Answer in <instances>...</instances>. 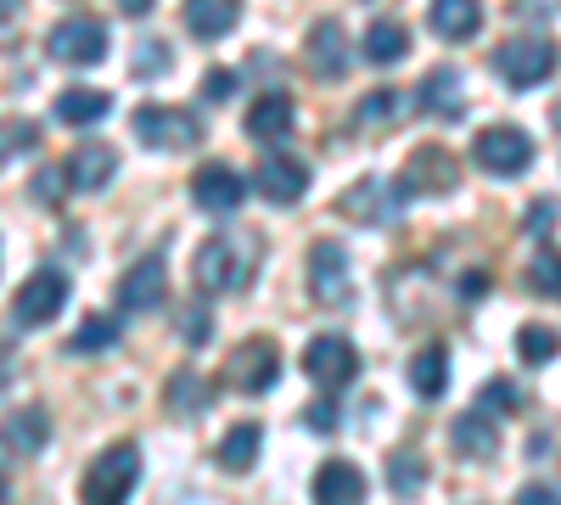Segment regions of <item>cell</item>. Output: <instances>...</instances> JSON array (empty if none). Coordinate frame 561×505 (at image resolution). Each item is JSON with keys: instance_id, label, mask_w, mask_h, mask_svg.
<instances>
[{"instance_id": "obj_31", "label": "cell", "mask_w": 561, "mask_h": 505, "mask_svg": "<svg viewBox=\"0 0 561 505\" xmlns=\"http://www.w3.org/2000/svg\"><path fill=\"white\" fill-rule=\"evenodd\" d=\"M528 287L545 292V298H561V253L556 248H539L528 259Z\"/></svg>"}, {"instance_id": "obj_5", "label": "cell", "mask_w": 561, "mask_h": 505, "mask_svg": "<svg viewBox=\"0 0 561 505\" xmlns=\"http://www.w3.org/2000/svg\"><path fill=\"white\" fill-rule=\"evenodd\" d=\"M275 377H280V348L270 337H248L225 359V382L242 393H264V388H275Z\"/></svg>"}, {"instance_id": "obj_16", "label": "cell", "mask_w": 561, "mask_h": 505, "mask_svg": "<svg viewBox=\"0 0 561 505\" xmlns=\"http://www.w3.org/2000/svg\"><path fill=\"white\" fill-rule=\"evenodd\" d=\"M62 174L73 180L79 192H102V186H113V174H118V158H113V147H107V141H79V147L68 152Z\"/></svg>"}, {"instance_id": "obj_2", "label": "cell", "mask_w": 561, "mask_h": 505, "mask_svg": "<svg viewBox=\"0 0 561 505\" xmlns=\"http://www.w3.org/2000/svg\"><path fill=\"white\" fill-rule=\"evenodd\" d=\"M135 483H140V455H135V444H113L107 455H96V467L84 472L79 500H90V505L129 500V489H135Z\"/></svg>"}, {"instance_id": "obj_39", "label": "cell", "mask_w": 561, "mask_h": 505, "mask_svg": "<svg viewBox=\"0 0 561 505\" xmlns=\"http://www.w3.org/2000/svg\"><path fill=\"white\" fill-rule=\"evenodd\" d=\"M494 404L517 410V388H511V382H489V388H483V410H494Z\"/></svg>"}, {"instance_id": "obj_6", "label": "cell", "mask_w": 561, "mask_h": 505, "mask_svg": "<svg viewBox=\"0 0 561 505\" xmlns=\"http://www.w3.org/2000/svg\"><path fill=\"white\" fill-rule=\"evenodd\" d=\"M135 135H140L147 147L180 152V147L203 141V124H197V113H185V107H140V113H135Z\"/></svg>"}, {"instance_id": "obj_11", "label": "cell", "mask_w": 561, "mask_h": 505, "mask_svg": "<svg viewBox=\"0 0 561 505\" xmlns=\"http://www.w3.org/2000/svg\"><path fill=\"white\" fill-rule=\"evenodd\" d=\"M337 219H348V225L399 219V192L388 186V180H354V186L337 197Z\"/></svg>"}, {"instance_id": "obj_8", "label": "cell", "mask_w": 561, "mask_h": 505, "mask_svg": "<svg viewBox=\"0 0 561 505\" xmlns=\"http://www.w3.org/2000/svg\"><path fill=\"white\" fill-rule=\"evenodd\" d=\"M62 303H68V275L62 269H34L12 298V314L23 326H45V320H57Z\"/></svg>"}, {"instance_id": "obj_42", "label": "cell", "mask_w": 561, "mask_h": 505, "mask_svg": "<svg viewBox=\"0 0 561 505\" xmlns=\"http://www.w3.org/2000/svg\"><path fill=\"white\" fill-rule=\"evenodd\" d=\"M517 500H523V505H550V500H556V494H550V489H545V483H528V489H523V494H517Z\"/></svg>"}, {"instance_id": "obj_36", "label": "cell", "mask_w": 561, "mask_h": 505, "mask_svg": "<svg viewBox=\"0 0 561 505\" xmlns=\"http://www.w3.org/2000/svg\"><path fill=\"white\" fill-rule=\"evenodd\" d=\"M135 51H140V57H135V73H152V68L169 73V45H163V39H147V45H135Z\"/></svg>"}, {"instance_id": "obj_14", "label": "cell", "mask_w": 561, "mask_h": 505, "mask_svg": "<svg viewBox=\"0 0 561 505\" xmlns=\"http://www.w3.org/2000/svg\"><path fill=\"white\" fill-rule=\"evenodd\" d=\"M460 186V163L444 152V147H421V152H410V163H404V192H455Z\"/></svg>"}, {"instance_id": "obj_35", "label": "cell", "mask_w": 561, "mask_h": 505, "mask_svg": "<svg viewBox=\"0 0 561 505\" xmlns=\"http://www.w3.org/2000/svg\"><path fill=\"white\" fill-rule=\"evenodd\" d=\"M180 337H185V343H208V337H214V314L192 303V309L180 314Z\"/></svg>"}, {"instance_id": "obj_12", "label": "cell", "mask_w": 561, "mask_h": 505, "mask_svg": "<svg viewBox=\"0 0 561 505\" xmlns=\"http://www.w3.org/2000/svg\"><path fill=\"white\" fill-rule=\"evenodd\" d=\"M253 186H259L264 203L293 208V203L309 192V163H298V158H264L259 174H253Z\"/></svg>"}, {"instance_id": "obj_44", "label": "cell", "mask_w": 561, "mask_h": 505, "mask_svg": "<svg viewBox=\"0 0 561 505\" xmlns=\"http://www.w3.org/2000/svg\"><path fill=\"white\" fill-rule=\"evenodd\" d=\"M124 12H129V18H147V12H152V0H124Z\"/></svg>"}, {"instance_id": "obj_18", "label": "cell", "mask_w": 561, "mask_h": 505, "mask_svg": "<svg viewBox=\"0 0 561 505\" xmlns=\"http://www.w3.org/2000/svg\"><path fill=\"white\" fill-rule=\"evenodd\" d=\"M449 444H455V455H466V461H494L500 455V427L489 422V410H472V416H460L449 427Z\"/></svg>"}, {"instance_id": "obj_45", "label": "cell", "mask_w": 561, "mask_h": 505, "mask_svg": "<svg viewBox=\"0 0 561 505\" xmlns=\"http://www.w3.org/2000/svg\"><path fill=\"white\" fill-rule=\"evenodd\" d=\"M0 500H7V472H0Z\"/></svg>"}, {"instance_id": "obj_40", "label": "cell", "mask_w": 561, "mask_h": 505, "mask_svg": "<svg viewBox=\"0 0 561 505\" xmlns=\"http://www.w3.org/2000/svg\"><path fill=\"white\" fill-rule=\"evenodd\" d=\"M415 461H410V455H393V489H415Z\"/></svg>"}, {"instance_id": "obj_26", "label": "cell", "mask_w": 561, "mask_h": 505, "mask_svg": "<svg viewBox=\"0 0 561 505\" xmlns=\"http://www.w3.org/2000/svg\"><path fill=\"white\" fill-rule=\"evenodd\" d=\"M421 107L438 118H460V73L455 68H433L421 79Z\"/></svg>"}, {"instance_id": "obj_20", "label": "cell", "mask_w": 561, "mask_h": 505, "mask_svg": "<svg viewBox=\"0 0 561 505\" xmlns=\"http://www.w3.org/2000/svg\"><path fill=\"white\" fill-rule=\"evenodd\" d=\"M314 500H325V505H354V500H365V472H359L354 461H325V467L314 472Z\"/></svg>"}, {"instance_id": "obj_34", "label": "cell", "mask_w": 561, "mask_h": 505, "mask_svg": "<svg viewBox=\"0 0 561 505\" xmlns=\"http://www.w3.org/2000/svg\"><path fill=\"white\" fill-rule=\"evenodd\" d=\"M34 141H39V129L28 118H7V124H0V163H7L12 152H28Z\"/></svg>"}, {"instance_id": "obj_9", "label": "cell", "mask_w": 561, "mask_h": 505, "mask_svg": "<svg viewBox=\"0 0 561 505\" xmlns=\"http://www.w3.org/2000/svg\"><path fill=\"white\" fill-rule=\"evenodd\" d=\"M304 371H309V382H320V388H348L354 377H359V354H354V343L348 337H314L309 348H304Z\"/></svg>"}, {"instance_id": "obj_43", "label": "cell", "mask_w": 561, "mask_h": 505, "mask_svg": "<svg viewBox=\"0 0 561 505\" xmlns=\"http://www.w3.org/2000/svg\"><path fill=\"white\" fill-rule=\"evenodd\" d=\"M23 7H28V0H0V23H12Z\"/></svg>"}, {"instance_id": "obj_38", "label": "cell", "mask_w": 561, "mask_h": 505, "mask_svg": "<svg viewBox=\"0 0 561 505\" xmlns=\"http://www.w3.org/2000/svg\"><path fill=\"white\" fill-rule=\"evenodd\" d=\"M304 422H309L314 433H332V427H337V404H332V399H314V404L304 410Z\"/></svg>"}, {"instance_id": "obj_10", "label": "cell", "mask_w": 561, "mask_h": 505, "mask_svg": "<svg viewBox=\"0 0 561 505\" xmlns=\"http://www.w3.org/2000/svg\"><path fill=\"white\" fill-rule=\"evenodd\" d=\"M304 68H309L314 79H343V73H348V34H343L337 18H320V23L309 28V39H304Z\"/></svg>"}, {"instance_id": "obj_37", "label": "cell", "mask_w": 561, "mask_h": 505, "mask_svg": "<svg viewBox=\"0 0 561 505\" xmlns=\"http://www.w3.org/2000/svg\"><path fill=\"white\" fill-rule=\"evenodd\" d=\"M203 96H208V102H230V96H237V73H230V68H214V73L203 79Z\"/></svg>"}, {"instance_id": "obj_13", "label": "cell", "mask_w": 561, "mask_h": 505, "mask_svg": "<svg viewBox=\"0 0 561 505\" xmlns=\"http://www.w3.org/2000/svg\"><path fill=\"white\" fill-rule=\"evenodd\" d=\"M192 197H197V208H208V214H230V208H242L248 180H242L237 169H225V163H203V169L192 174Z\"/></svg>"}, {"instance_id": "obj_33", "label": "cell", "mask_w": 561, "mask_h": 505, "mask_svg": "<svg viewBox=\"0 0 561 505\" xmlns=\"http://www.w3.org/2000/svg\"><path fill=\"white\" fill-rule=\"evenodd\" d=\"M107 343H118V320H107V314H90L84 326L73 332V354H96V348H107Z\"/></svg>"}, {"instance_id": "obj_27", "label": "cell", "mask_w": 561, "mask_h": 505, "mask_svg": "<svg viewBox=\"0 0 561 505\" xmlns=\"http://www.w3.org/2000/svg\"><path fill=\"white\" fill-rule=\"evenodd\" d=\"M404 51H410V34L393 23V18H377L365 28V62H404Z\"/></svg>"}, {"instance_id": "obj_7", "label": "cell", "mask_w": 561, "mask_h": 505, "mask_svg": "<svg viewBox=\"0 0 561 505\" xmlns=\"http://www.w3.org/2000/svg\"><path fill=\"white\" fill-rule=\"evenodd\" d=\"M472 158L489 174H523L534 163V141H528L523 129H511V124H494V129H483L478 141H472Z\"/></svg>"}, {"instance_id": "obj_25", "label": "cell", "mask_w": 561, "mask_h": 505, "mask_svg": "<svg viewBox=\"0 0 561 505\" xmlns=\"http://www.w3.org/2000/svg\"><path fill=\"white\" fill-rule=\"evenodd\" d=\"M410 388L421 399H438L449 388V354H444V343H427V348L410 359Z\"/></svg>"}, {"instance_id": "obj_15", "label": "cell", "mask_w": 561, "mask_h": 505, "mask_svg": "<svg viewBox=\"0 0 561 505\" xmlns=\"http://www.w3.org/2000/svg\"><path fill=\"white\" fill-rule=\"evenodd\" d=\"M309 292L320 303H348V253L337 242H314V253H309Z\"/></svg>"}, {"instance_id": "obj_22", "label": "cell", "mask_w": 561, "mask_h": 505, "mask_svg": "<svg viewBox=\"0 0 561 505\" xmlns=\"http://www.w3.org/2000/svg\"><path fill=\"white\" fill-rule=\"evenodd\" d=\"M45 438H51V416H45V410H18V416L0 422V444L12 455H39Z\"/></svg>"}, {"instance_id": "obj_3", "label": "cell", "mask_w": 561, "mask_h": 505, "mask_svg": "<svg viewBox=\"0 0 561 505\" xmlns=\"http://www.w3.org/2000/svg\"><path fill=\"white\" fill-rule=\"evenodd\" d=\"M45 51H51L57 62H68V68H96V62L107 57V28H102L96 18L73 12V18H62V23L51 28Z\"/></svg>"}, {"instance_id": "obj_32", "label": "cell", "mask_w": 561, "mask_h": 505, "mask_svg": "<svg viewBox=\"0 0 561 505\" xmlns=\"http://www.w3.org/2000/svg\"><path fill=\"white\" fill-rule=\"evenodd\" d=\"M517 354H523L528 365H545V359L561 354V332H550V326H523V332H517Z\"/></svg>"}, {"instance_id": "obj_29", "label": "cell", "mask_w": 561, "mask_h": 505, "mask_svg": "<svg viewBox=\"0 0 561 505\" xmlns=\"http://www.w3.org/2000/svg\"><path fill=\"white\" fill-rule=\"evenodd\" d=\"M404 118V96L399 90H370L359 102V129H393Z\"/></svg>"}, {"instance_id": "obj_41", "label": "cell", "mask_w": 561, "mask_h": 505, "mask_svg": "<svg viewBox=\"0 0 561 505\" xmlns=\"http://www.w3.org/2000/svg\"><path fill=\"white\" fill-rule=\"evenodd\" d=\"M489 292V269H466V282H460V298H483Z\"/></svg>"}, {"instance_id": "obj_19", "label": "cell", "mask_w": 561, "mask_h": 505, "mask_svg": "<svg viewBox=\"0 0 561 505\" xmlns=\"http://www.w3.org/2000/svg\"><path fill=\"white\" fill-rule=\"evenodd\" d=\"M242 18V0H185V28L197 39H225Z\"/></svg>"}, {"instance_id": "obj_24", "label": "cell", "mask_w": 561, "mask_h": 505, "mask_svg": "<svg viewBox=\"0 0 561 505\" xmlns=\"http://www.w3.org/2000/svg\"><path fill=\"white\" fill-rule=\"evenodd\" d=\"M259 444H264V427L259 422H237V427H230L225 438H219V467L225 472H248L253 461H259Z\"/></svg>"}, {"instance_id": "obj_21", "label": "cell", "mask_w": 561, "mask_h": 505, "mask_svg": "<svg viewBox=\"0 0 561 505\" xmlns=\"http://www.w3.org/2000/svg\"><path fill=\"white\" fill-rule=\"evenodd\" d=\"M248 135L253 141H280V135H293V96H280V90L259 96L248 107Z\"/></svg>"}, {"instance_id": "obj_1", "label": "cell", "mask_w": 561, "mask_h": 505, "mask_svg": "<svg viewBox=\"0 0 561 505\" xmlns=\"http://www.w3.org/2000/svg\"><path fill=\"white\" fill-rule=\"evenodd\" d=\"M259 269V242L237 237V231H219L197 248V292H242Z\"/></svg>"}, {"instance_id": "obj_17", "label": "cell", "mask_w": 561, "mask_h": 505, "mask_svg": "<svg viewBox=\"0 0 561 505\" xmlns=\"http://www.w3.org/2000/svg\"><path fill=\"white\" fill-rule=\"evenodd\" d=\"M163 292H169L163 259H140V264H129V275L118 282V309H158Z\"/></svg>"}, {"instance_id": "obj_4", "label": "cell", "mask_w": 561, "mask_h": 505, "mask_svg": "<svg viewBox=\"0 0 561 505\" xmlns=\"http://www.w3.org/2000/svg\"><path fill=\"white\" fill-rule=\"evenodd\" d=\"M494 73L505 84H517V90L545 84L556 73V45L550 39H505L500 51H494Z\"/></svg>"}, {"instance_id": "obj_30", "label": "cell", "mask_w": 561, "mask_h": 505, "mask_svg": "<svg viewBox=\"0 0 561 505\" xmlns=\"http://www.w3.org/2000/svg\"><path fill=\"white\" fill-rule=\"evenodd\" d=\"M208 399H214V388L197 371H180L169 382V410H174V416H197V410H208Z\"/></svg>"}, {"instance_id": "obj_23", "label": "cell", "mask_w": 561, "mask_h": 505, "mask_svg": "<svg viewBox=\"0 0 561 505\" xmlns=\"http://www.w3.org/2000/svg\"><path fill=\"white\" fill-rule=\"evenodd\" d=\"M483 28V0H433V34L472 39Z\"/></svg>"}, {"instance_id": "obj_28", "label": "cell", "mask_w": 561, "mask_h": 505, "mask_svg": "<svg viewBox=\"0 0 561 505\" xmlns=\"http://www.w3.org/2000/svg\"><path fill=\"white\" fill-rule=\"evenodd\" d=\"M107 90H90V84H79V90H62L57 96V118L62 124H96V118H107Z\"/></svg>"}]
</instances>
